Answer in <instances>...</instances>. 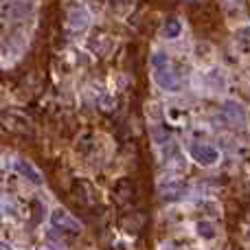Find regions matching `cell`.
Listing matches in <instances>:
<instances>
[{
  "label": "cell",
  "mask_w": 250,
  "mask_h": 250,
  "mask_svg": "<svg viewBox=\"0 0 250 250\" xmlns=\"http://www.w3.org/2000/svg\"><path fill=\"white\" fill-rule=\"evenodd\" d=\"M195 233H198L202 239H213L217 235V230H215V226H213L211 222H198V226H195Z\"/></svg>",
  "instance_id": "cell-8"
},
{
  "label": "cell",
  "mask_w": 250,
  "mask_h": 250,
  "mask_svg": "<svg viewBox=\"0 0 250 250\" xmlns=\"http://www.w3.org/2000/svg\"><path fill=\"white\" fill-rule=\"evenodd\" d=\"M13 169H16L18 173H20L22 178H26L29 182H33V185H42V176H40V171L33 167V165L29 163V160H24V158H18V160H13Z\"/></svg>",
  "instance_id": "cell-4"
},
{
  "label": "cell",
  "mask_w": 250,
  "mask_h": 250,
  "mask_svg": "<svg viewBox=\"0 0 250 250\" xmlns=\"http://www.w3.org/2000/svg\"><path fill=\"white\" fill-rule=\"evenodd\" d=\"M160 33H163V38H167V40L180 38V35H182V22H180V18L167 16V18H165V22H163V29H160Z\"/></svg>",
  "instance_id": "cell-6"
},
{
  "label": "cell",
  "mask_w": 250,
  "mask_h": 250,
  "mask_svg": "<svg viewBox=\"0 0 250 250\" xmlns=\"http://www.w3.org/2000/svg\"><path fill=\"white\" fill-rule=\"evenodd\" d=\"M68 24L73 26V29H86V26L90 24V13L83 7H75L73 11L68 13Z\"/></svg>",
  "instance_id": "cell-7"
},
{
  "label": "cell",
  "mask_w": 250,
  "mask_h": 250,
  "mask_svg": "<svg viewBox=\"0 0 250 250\" xmlns=\"http://www.w3.org/2000/svg\"><path fill=\"white\" fill-rule=\"evenodd\" d=\"M48 220H51L53 229H57V230H66V233H79V230H82L79 222L75 220L73 215H68L64 208H53Z\"/></svg>",
  "instance_id": "cell-2"
},
{
  "label": "cell",
  "mask_w": 250,
  "mask_h": 250,
  "mask_svg": "<svg viewBox=\"0 0 250 250\" xmlns=\"http://www.w3.org/2000/svg\"><path fill=\"white\" fill-rule=\"evenodd\" d=\"M222 117L233 127H244L246 125V112H244V108L237 101H224L222 104Z\"/></svg>",
  "instance_id": "cell-3"
},
{
  "label": "cell",
  "mask_w": 250,
  "mask_h": 250,
  "mask_svg": "<svg viewBox=\"0 0 250 250\" xmlns=\"http://www.w3.org/2000/svg\"><path fill=\"white\" fill-rule=\"evenodd\" d=\"M189 156L202 167H213L220 160V151L207 143H189Z\"/></svg>",
  "instance_id": "cell-1"
},
{
  "label": "cell",
  "mask_w": 250,
  "mask_h": 250,
  "mask_svg": "<svg viewBox=\"0 0 250 250\" xmlns=\"http://www.w3.org/2000/svg\"><path fill=\"white\" fill-rule=\"evenodd\" d=\"M2 250H9V246H2Z\"/></svg>",
  "instance_id": "cell-10"
},
{
  "label": "cell",
  "mask_w": 250,
  "mask_h": 250,
  "mask_svg": "<svg viewBox=\"0 0 250 250\" xmlns=\"http://www.w3.org/2000/svg\"><path fill=\"white\" fill-rule=\"evenodd\" d=\"M154 79H156V83H158L163 90H180V82H178V77L173 75V70H169V66L167 68H160V70H154Z\"/></svg>",
  "instance_id": "cell-5"
},
{
  "label": "cell",
  "mask_w": 250,
  "mask_h": 250,
  "mask_svg": "<svg viewBox=\"0 0 250 250\" xmlns=\"http://www.w3.org/2000/svg\"><path fill=\"white\" fill-rule=\"evenodd\" d=\"M235 40H237L239 48H244L246 53H250V29H242V31H237Z\"/></svg>",
  "instance_id": "cell-9"
}]
</instances>
